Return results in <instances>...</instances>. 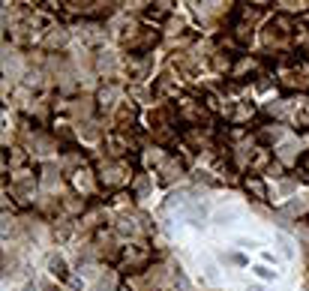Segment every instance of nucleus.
I'll return each mask as SVG.
<instances>
[]
</instances>
